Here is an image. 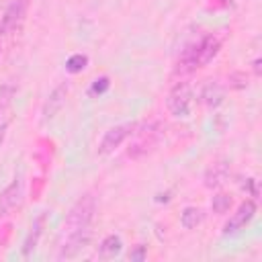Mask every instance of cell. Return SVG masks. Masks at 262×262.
<instances>
[{"mask_svg": "<svg viewBox=\"0 0 262 262\" xmlns=\"http://www.w3.org/2000/svg\"><path fill=\"white\" fill-rule=\"evenodd\" d=\"M94 211H96V201L90 194L80 196L70 211L63 217L61 223V231H59V252L57 258H74L78 256L86 244L90 242L92 235V219H94Z\"/></svg>", "mask_w": 262, "mask_h": 262, "instance_id": "obj_1", "label": "cell"}, {"mask_svg": "<svg viewBox=\"0 0 262 262\" xmlns=\"http://www.w3.org/2000/svg\"><path fill=\"white\" fill-rule=\"evenodd\" d=\"M219 47H221V41L213 35H205L201 41L192 43L190 47L184 49V53L180 55L178 59V68L176 72L180 74H186V72H192L196 68H203L207 66L217 53H219Z\"/></svg>", "mask_w": 262, "mask_h": 262, "instance_id": "obj_2", "label": "cell"}, {"mask_svg": "<svg viewBox=\"0 0 262 262\" xmlns=\"http://www.w3.org/2000/svg\"><path fill=\"white\" fill-rule=\"evenodd\" d=\"M192 100H194V94H192V88L188 82H178L168 98H166V106L170 111L172 117H188L190 115V108H192Z\"/></svg>", "mask_w": 262, "mask_h": 262, "instance_id": "obj_3", "label": "cell"}, {"mask_svg": "<svg viewBox=\"0 0 262 262\" xmlns=\"http://www.w3.org/2000/svg\"><path fill=\"white\" fill-rule=\"evenodd\" d=\"M254 215H256V203L252 199H246L244 203H239L235 213L223 225V235H237V233H242L246 229V225L254 219Z\"/></svg>", "mask_w": 262, "mask_h": 262, "instance_id": "obj_4", "label": "cell"}, {"mask_svg": "<svg viewBox=\"0 0 262 262\" xmlns=\"http://www.w3.org/2000/svg\"><path fill=\"white\" fill-rule=\"evenodd\" d=\"M25 14H27V2L25 0H10L4 8L2 16H0V35L14 33L20 27Z\"/></svg>", "mask_w": 262, "mask_h": 262, "instance_id": "obj_5", "label": "cell"}, {"mask_svg": "<svg viewBox=\"0 0 262 262\" xmlns=\"http://www.w3.org/2000/svg\"><path fill=\"white\" fill-rule=\"evenodd\" d=\"M14 96H16V88L12 84H0V145L14 117V108H12Z\"/></svg>", "mask_w": 262, "mask_h": 262, "instance_id": "obj_6", "label": "cell"}, {"mask_svg": "<svg viewBox=\"0 0 262 262\" xmlns=\"http://www.w3.org/2000/svg\"><path fill=\"white\" fill-rule=\"evenodd\" d=\"M133 129H135V123H123V125H115V127H111L104 135H102V139H100V145H98V154L100 156H108V154H113L131 133H133Z\"/></svg>", "mask_w": 262, "mask_h": 262, "instance_id": "obj_7", "label": "cell"}, {"mask_svg": "<svg viewBox=\"0 0 262 262\" xmlns=\"http://www.w3.org/2000/svg\"><path fill=\"white\" fill-rule=\"evenodd\" d=\"M23 203V178L14 176V180L0 192V219L12 215Z\"/></svg>", "mask_w": 262, "mask_h": 262, "instance_id": "obj_8", "label": "cell"}, {"mask_svg": "<svg viewBox=\"0 0 262 262\" xmlns=\"http://www.w3.org/2000/svg\"><path fill=\"white\" fill-rule=\"evenodd\" d=\"M66 96H68V84H57L51 92H49V96H47V100H45V104H43V111H41V121L43 123H47V121H51L59 111H61V106L66 104Z\"/></svg>", "mask_w": 262, "mask_h": 262, "instance_id": "obj_9", "label": "cell"}, {"mask_svg": "<svg viewBox=\"0 0 262 262\" xmlns=\"http://www.w3.org/2000/svg\"><path fill=\"white\" fill-rule=\"evenodd\" d=\"M227 174H229V162L227 160H219V162H215V164H211L207 168L203 184L207 188H219L227 180Z\"/></svg>", "mask_w": 262, "mask_h": 262, "instance_id": "obj_10", "label": "cell"}, {"mask_svg": "<svg viewBox=\"0 0 262 262\" xmlns=\"http://www.w3.org/2000/svg\"><path fill=\"white\" fill-rule=\"evenodd\" d=\"M43 227H45V213H41L39 217H35L33 223H31V227H29V233H27V237L23 242V256L25 258L35 252V248L39 244V237L43 235Z\"/></svg>", "mask_w": 262, "mask_h": 262, "instance_id": "obj_11", "label": "cell"}, {"mask_svg": "<svg viewBox=\"0 0 262 262\" xmlns=\"http://www.w3.org/2000/svg\"><path fill=\"white\" fill-rule=\"evenodd\" d=\"M223 98H225V88L217 80H209L201 88V102L207 104V106H211V108L219 106L223 102Z\"/></svg>", "mask_w": 262, "mask_h": 262, "instance_id": "obj_12", "label": "cell"}, {"mask_svg": "<svg viewBox=\"0 0 262 262\" xmlns=\"http://www.w3.org/2000/svg\"><path fill=\"white\" fill-rule=\"evenodd\" d=\"M121 250H123V239H121V235L111 233V235H106V237L100 242V246H98V258L111 260V258L119 256Z\"/></svg>", "mask_w": 262, "mask_h": 262, "instance_id": "obj_13", "label": "cell"}, {"mask_svg": "<svg viewBox=\"0 0 262 262\" xmlns=\"http://www.w3.org/2000/svg\"><path fill=\"white\" fill-rule=\"evenodd\" d=\"M203 221H205V211H203L201 207L188 205V207H184L182 213H180V225H182L184 229H194V227H199Z\"/></svg>", "mask_w": 262, "mask_h": 262, "instance_id": "obj_14", "label": "cell"}, {"mask_svg": "<svg viewBox=\"0 0 262 262\" xmlns=\"http://www.w3.org/2000/svg\"><path fill=\"white\" fill-rule=\"evenodd\" d=\"M86 66H88V55H84V53H74V55H70L68 61H66V70H68L70 74H78V72H82Z\"/></svg>", "mask_w": 262, "mask_h": 262, "instance_id": "obj_15", "label": "cell"}, {"mask_svg": "<svg viewBox=\"0 0 262 262\" xmlns=\"http://www.w3.org/2000/svg\"><path fill=\"white\" fill-rule=\"evenodd\" d=\"M229 207H231V196L225 194V192L215 194L213 201H211V209H213V213H217V215H225V213L229 211Z\"/></svg>", "mask_w": 262, "mask_h": 262, "instance_id": "obj_16", "label": "cell"}, {"mask_svg": "<svg viewBox=\"0 0 262 262\" xmlns=\"http://www.w3.org/2000/svg\"><path fill=\"white\" fill-rule=\"evenodd\" d=\"M108 86H111L108 78H106V76H100V78H96V80L92 82V86H90V94H102V92L108 90Z\"/></svg>", "mask_w": 262, "mask_h": 262, "instance_id": "obj_17", "label": "cell"}, {"mask_svg": "<svg viewBox=\"0 0 262 262\" xmlns=\"http://www.w3.org/2000/svg\"><path fill=\"white\" fill-rule=\"evenodd\" d=\"M129 258H131V260H143V258H145V246H137V248L129 254Z\"/></svg>", "mask_w": 262, "mask_h": 262, "instance_id": "obj_18", "label": "cell"}, {"mask_svg": "<svg viewBox=\"0 0 262 262\" xmlns=\"http://www.w3.org/2000/svg\"><path fill=\"white\" fill-rule=\"evenodd\" d=\"M260 63H262V59H260V57H256V59L252 61V70H254V74H256V76H260V74H262V68H260Z\"/></svg>", "mask_w": 262, "mask_h": 262, "instance_id": "obj_19", "label": "cell"}, {"mask_svg": "<svg viewBox=\"0 0 262 262\" xmlns=\"http://www.w3.org/2000/svg\"><path fill=\"white\" fill-rule=\"evenodd\" d=\"M0 55H2V41H0Z\"/></svg>", "mask_w": 262, "mask_h": 262, "instance_id": "obj_20", "label": "cell"}]
</instances>
